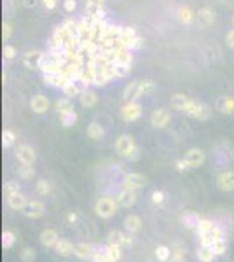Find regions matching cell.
Listing matches in <instances>:
<instances>
[{
	"label": "cell",
	"mask_w": 234,
	"mask_h": 262,
	"mask_svg": "<svg viewBox=\"0 0 234 262\" xmlns=\"http://www.w3.org/2000/svg\"><path fill=\"white\" fill-rule=\"evenodd\" d=\"M115 150L121 157L128 161H137L140 157V147L137 145V142L131 135H121L115 140Z\"/></svg>",
	"instance_id": "1"
},
{
	"label": "cell",
	"mask_w": 234,
	"mask_h": 262,
	"mask_svg": "<svg viewBox=\"0 0 234 262\" xmlns=\"http://www.w3.org/2000/svg\"><path fill=\"white\" fill-rule=\"evenodd\" d=\"M184 114L196 121H208L211 117V109L203 102H197V100H189L187 105L184 109Z\"/></svg>",
	"instance_id": "2"
},
{
	"label": "cell",
	"mask_w": 234,
	"mask_h": 262,
	"mask_svg": "<svg viewBox=\"0 0 234 262\" xmlns=\"http://www.w3.org/2000/svg\"><path fill=\"white\" fill-rule=\"evenodd\" d=\"M117 199L112 196H101L98 198L96 205H94V212L100 219H112V217L117 213Z\"/></svg>",
	"instance_id": "3"
},
{
	"label": "cell",
	"mask_w": 234,
	"mask_h": 262,
	"mask_svg": "<svg viewBox=\"0 0 234 262\" xmlns=\"http://www.w3.org/2000/svg\"><path fill=\"white\" fill-rule=\"evenodd\" d=\"M142 112H144V107L135 100V102H124L119 114L124 123H135V121H138L142 117Z\"/></svg>",
	"instance_id": "4"
},
{
	"label": "cell",
	"mask_w": 234,
	"mask_h": 262,
	"mask_svg": "<svg viewBox=\"0 0 234 262\" xmlns=\"http://www.w3.org/2000/svg\"><path fill=\"white\" fill-rule=\"evenodd\" d=\"M119 40L123 42L124 47H128V49H131V51L138 49V47H142V44H144V39H142V37L130 27H123Z\"/></svg>",
	"instance_id": "5"
},
{
	"label": "cell",
	"mask_w": 234,
	"mask_h": 262,
	"mask_svg": "<svg viewBox=\"0 0 234 262\" xmlns=\"http://www.w3.org/2000/svg\"><path fill=\"white\" fill-rule=\"evenodd\" d=\"M70 37H74V33L68 30L67 27H65L63 23L58 25L56 28H54L53 35H51V47H56V49H65V44L68 42V39Z\"/></svg>",
	"instance_id": "6"
},
{
	"label": "cell",
	"mask_w": 234,
	"mask_h": 262,
	"mask_svg": "<svg viewBox=\"0 0 234 262\" xmlns=\"http://www.w3.org/2000/svg\"><path fill=\"white\" fill-rule=\"evenodd\" d=\"M147 184V177H144L142 173L137 171H130L123 177V187L130 191H138Z\"/></svg>",
	"instance_id": "7"
},
{
	"label": "cell",
	"mask_w": 234,
	"mask_h": 262,
	"mask_svg": "<svg viewBox=\"0 0 234 262\" xmlns=\"http://www.w3.org/2000/svg\"><path fill=\"white\" fill-rule=\"evenodd\" d=\"M170 121H171V114L168 109H156L151 114V124L156 130H164L170 124Z\"/></svg>",
	"instance_id": "8"
},
{
	"label": "cell",
	"mask_w": 234,
	"mask_h": 262,
	"mask_svg": "<svg viewBox=\"0 0 234 262\" xmlns=\"http://www.w3.org/2000/svg\"><path fill=\"white\" fill-rule=\"evenodd\" d=\"M184 157L189 161L192 169H194V168H199V166L204 164V161H206V152H204L203 149H199V147H191L189 150H185Z\"/></svg>",
	"instance_id": "9"
},
{
	"label": "cell",
	"mask_w": 234,
	"mask_h": 262,
	"mask_svg": "<svg viewBox=\"0 0 234 262\" xmlns=\"http://www.w3.org/2000/svg\"><path fill=\"white\" fill-rule=\"evenodd\" d=\"M16 157H18V161H20L21 164L34 166L35 159H37V154H35L34 147H30V145H27V143H23V145H20L16 149Z\"/></svg>",
	"instance_id": "10"
},
{
	"label": "cell",
	"mask_w": 234,
	"mask_h": 262,
	"mask_svg": "<svg viewBox=\"0 0 234 262\" xmlns=\"http://www.w3.org/2000/svg\"><path fill=\"white\" fill-rule=\"evenodd\" d=\"M42 58L44 53L39 49H32L27 51L23 56V65L27 66L28 70H40V65H42Z\"/></svg>",
	"instance_id": "11"
},
{
	"label": "cell",
	"mask_w": 234,
	"mask_h": 262,
	"mask_svg": "<svg viewBox=\"0 0 234 262\" xmlns=\"http://www.w3.org/2000/svg\"><path fill=\"white\" fill-rule=\"evenodd\" d=\"M215 18H217L215 16V11L208 6H204V7H201L199 11H196V21H197V25L203 28L211 27V25L215 23Z\"/></svg>",
	"instance_id": "12"
},
{
	"label": "cell",
	"mask_w": 234,
	"mask_h": 262,
	"mask_svg": "<svg viewBox=\"0 0 234 262\" xmlns=\"http://www.w3.org/2000/svg\"><path fill=\"white\" fill-rule=\"evenodd\" d=\"M217 187L222 193H231L234 191V169H225L217 177Z\"/></svg>",
	"instance_id": "13"
},
{
	"label": "cell",
	"mask_w": 234,
	"mask_h": 262,
	"mask_svg": "<svg viewBox=\"0 0 234 262\" xmlns=\"http://www.w3.org/2000/svg\"><path fill=\"white\" fill-rule=\"evenodd\" d=\"M115 199L121 208H131V206H135V203H137V191H130L123 187V189L117 193Z\"/></svg>",
	"instance_id": "14"
},
{
	"label": "cell",
	"mask_w": 234,
	"mask_h": 262,
	"mask_svg": "<svg viewBox=\"0 0 234 262\" xmlns=\"http://www.w3.org/2000/svg\"><path fill=\"white\" fill-rule=\"evenodd\" d=\"M51 107V102L47 97H44V95H35V97H32L30 100V109L34 114H37V116H42V114H46L47 110H49Z\"/></svg>",
	"instance_id": "15"
},
{
	"label": "cell",
	"mask_w": 234,
	"mask_h": 262,
	"mask_svg": "<svg viewBox=\"0 0 234 262\" xmlns=\"http://www.w3.org/2000/svg\"><path fill=\"white\" fill-rule=\"evenodd\" d=\"M23 213H25V217H28V219H40V217L46 213V206H44L42 201L34 199V201H28V205L25 206Z\"/></svg>",
	"instance_id": "16"
},
{
	"label": "cell",
	"mask_w": 234,
	"mask_h": 262,
	"mask_svg": "<svg viewBox=\"0 0 234 262\" xmlns=\"http://www.w3.org/2000/svg\"><path fill=\"white\" fill-rule=\"evenodd\" d=\"M108 56L112 58L114 63H119V65H131V61H133L131 49H128V47H121V49L112 51V53H108Z\"/></svg>",
	"instance_id": "17"
},
{
	"label": "cell",
	"mask_w": 234,
	"mask_h": 262,
	"mask_svg": "<svg viewBox=\"0 0 234 262\" xmlns=\"http://www.w3.org/2000/svg\"><path fill=\"white\" fill-rule=\"evenodd\" d=\"M60 239H61L60 234H58L54 229H51V227H47V229H44L40 232V243H42L46 248H54Z\"/></svg>",
	"instance_id": "18"
},
{
	"label": "cell",
	"mask_w": 234,
	"mask_h": 262,
	"mask_svg": "<svg viewBox=\"0 0 234 262\" xmlns=\"http://www.w3.org/2000/svg\"><path fill=\"white\" fill-rule=\"evenodd\" d=\"M77 98H79V103L82 109H93V107L98 103V95L94 93V91L87 90V88H84V90L80 91V95Z\"/></svg>",
	"instance_id": "19"
},
{
	"label": "cell",
	"mask_w": 234,
	"mask_h": 262,
	"mask_svg": "<svg viewBox=\"0 0 234 262\" xmlns=\"http://www.w3.org/2000/svg\"><path fill=\"white\" fill-rule=\"evenodd\" d=\"M138 98H140V80H131L123 90V100L124 102H135Z\"/></svg>",
	"instance_id": "20"
},
{
	"label": "cell",
	"mask_w": 234,
	"mask_h": 262,
	"mask_svg": "<svg viewBox=\"0 0 234 262\" xmlns=\"http://www.w3.org/2000/svg\"><path fill=\"white\" fill-rule=\"evenodd\" d=\"M44 82L51 88H60V90H63V88L70 82V79H67L61 72L60 73H47V75H44Z\"/></svg>",
	"instance_id": "21"
},
{
	"label": "cell",
	"mask_w": 234,
	"mask_h": 262,
	"mask_svg": "<svg viewBox=\"0 0 234 262\" xmlns=\"http://www.w3.org/2000/svg\"><path fill=\"white\" fill-rule=\"evenodd\" d=\"M105 0H84V7H86V14H93V16H105L103 11Z\"/></svg>",
	"instance_id": "22"
},
{
	"label": "cell",
	"mask_w": 234,
	"mask_h": 262,
	"mask_svg": "<svg viewBox=\"0 0 234 262\" xmlns=\"http://www.w3.org/2000/svg\"><path fill=\"white\" fill-rule=\"evenodd\" d=\"M199 220H201V217L197 215L196 212H192V210H185V212L182 213V217H180L182 226L187 227V229H194V231H196L197 224H199Z\"/></svg>",
	"instance_id": "23"
},
{
	"label": "cell",
	"mask_w": 234,
	"mask_h": 262,
	"mask_svg": "<svg viewBox=\"0 0 234 262\" xmlns=\"http://www.w3.org/2000/svg\"><path fill=\"white\" fill-rule=\"evenodd\" d=\"M94 77H96V72L93 70V66L87 63L82 70H80V73L77 77V82L84 84L86 88L87 86H94Z\"/></svg>",
	"instance_id": "24"
},
{
	"label": "cell",
	"mask_w": 234,
	"mask_h": 262,
	"mask_svg": "<svg viewBox=\"0 0 234 262\" xmlns=\"http://www.w3.org/2000/svg\"><path fill=\"white\" fill-rule=\"evenodd\" d=\"M54 252H56L60 257H70V255H74V252H75V245L72 241H68V239L61 238L60 241H58V245L54 246Z\"/></svg>",
	"instance_id": "25"
},
{
	"label": "cell",
	"mask_w": 234,
	"mask_h": 262,
	"mask_svg": "<svg viewBox=\"0 0 234 262\" xmlns=\"http://www.w3.org/2000/svg\"><path fill=\"white\" fill-rule=\"evenodd\" d=\"M177 18L182 25H192L196 21V11H192L189 6H182L177 13Z\"/></svg>",
	"instance_id": "26"
},
{
	"label": "cell",
	"mask_w": 234,
	"mask_h": 262,
	"mask_svg": "<svg viewBox=\"0 0 234 262\" xmlns=\"http://www.w3.org/2000/svg\"><path fill=\"white\" fill-rule=\"evenodd\" d=\"M124 229L130 234H138L142 231V219L138 215H128L124 219Z\"/></svg>",
	"instance_id": "27"
},
{
	"label": "cell",
	"mask_w": 234,
	"mask_h": 262,
	"mask_svg": "<svg viewBox=\"0 0 234 262\" xmlns=\"http://www.w3.org/2000/svg\"><path fill=\"white\" fill-rule=\"evenodd\" d=\"M27 205H28V199L23 193H18L14 194V196L7 198V206H9L11 210H21V212H23Z\"/></svg>",
	"instance_id": "28"
},
{
	"label": "cell",
	"mask_w": 234,
	"mask_h": 262,
	"mask_svg": "<svg viewBox=\"0 0 234 262\" xmlns=\"http://www.w3.org/2000/svg\"><path fill=\"white\" fill-rule=\"evenodd\" d=\"M93 252H94V245H91V243H77L74 255L79 257V259H91Z\"/></svg>",
	"instance_id": "29"
},
{
	"label": "cell",
	"mask_w": 234,
	"mask_h": 262,
	"mask_svg": "<svg viewBox=\"0 0 234 262\" xmlns=\"http://www.w3.org/2000/svg\"><path fill=\"white\" fill-rule=\"evenodd\" d=\"M86 133H87V136H89L91 140H94V142H100V140L105 136L103 126H101V124H98V123H94V121H93V123L87 124Z\"/></svg>",
	"instance_id": "30"
},
{
	"label": "cell",
	"mask_w": 234,
	"mask_h": 262,
	"mask_svg": "<svg viewBox=\"0 0 234 262\" xmlns=\"http://www.w3.org/2000/svg\"><path fill=\"white\" fill-rule=\"evenodd\" d=\"M217 109L220 110L222 114L232 116L234 114V98L232 97H220L217 100Z\"/></svg>",
	"instance_id": "31"
},
{
	"label": "cell",
	"mask_w": 234,
	"mask_h": 262,
	"mask_svg": "<svg viewBox=\"0 0 234 262\" xmlns=\"http://www.w3.org/2000/svg\"><path fill=\"white\" fill-rule=\"evenodd\" d=\"M168 262H187L185 260V248L180 241H175L171 245V257Z\"/></svg>",
	"instance_id": "32"
},
{
	"label": "cell",
	"mask_w": 234,
	"mask_h": 262,
	"mask_svg": "<svg viewBox=\"0 0 234 262\" xmlns=\"http://www.w3.org/2000/svg\"><path fill=\"white\" fill-rule=\"evenodd\" d=\"M54 110L58 112V116L60 114H65V112H70V110H75L74 109V102H72V98H58L56 102H54Z\"/></svg>",
	"instance_id": "33"
},
{
	"label": "cell",
	"mask_w": 234,
	"mask_h": 262,
	"mask_svg": "<svg viewBox=\"0 0 234 262\" xmlns=\"http://www.w3.org/2000/svg\"><path fill=\"white\" fill-rule=\"evenodd\" d=\"M215 252L211 250V246H206V245H199V248H197V259L199 262H213L215 259Z\"/></svg>",
	"instance_id": "34"
},
{
	"label": "cell",
	"mask_w": 234,
	"mask_h": 262,
	"mask_svg": "<svg viewBox=\"0 0 234 262\" xmlns=\"http://www.w3.org/2000/svg\"><path fill=\"white\" fill-rule=\"evenodd\" d=\"M189 100H191V98L185 97V95L175 93L173 97H171V109L178 110V112H184V109H185V105H187Z\"/></svg>",
	"instance_id": "35"
},
{
	"label": "cell",
	"mask_w": 234,
	"mask_h": 262,
	"mask_svg": "<svg viewBox=\"0 0 234 262\" xmlns=\"http://www.w3.org/2000/svg\"><path fill=\"white\" fill-rule=\"evenodd\" d=\"M91 262H114L107 253V245L105 246H94V252H93V257H91Z\"/></svg>",
	"instance_id": "36"
},
{
	"label": "cell",
	"mask_w": 234,
	"mask_h": 262,
	"mask_svg": "<svg viewBox=\"0 0 234 262\" xmlns=\"http://www.w3.org/2000/svg\"><path fill=\"white\" fill-rule=\"evenodd\" d=\"M79 121V116L75 110H70V112H65V114H60V123L63 124L65 128H72L75 126V123Z\"/></svg>",
	"instance_id": "37"
},
{
	"label": "cell",
	"mask_w": 234,
	"mask_h": 262,
	"mask_svg": "<svg viewBox=\"0 0 234 262\" xmlns=\"http://www.w3.org/2000/svg\"><path fill=\"white\" fill-rule=\"evenodd\" d=\"M61 91H63V95H65L67 98H75V97H79L80 91H82V90L79 88L77 80H70V82H68L67 86H65Z\"/></svg>",
	"instance_id": "38"
},
{
	"label": "cell",
	"mask_w": 234,
	"mask_h": 262,
	"mask_svg": "<svg viewBox=\"0 0 234 262\" xmlns=\"http://www.w3.org/2000/svg\"><path fill=\"white\" fill-rule=\"evenodd\" d=\"M107 253L114 262H119L123 257V246L115 245V243H107Z\"/></svg>",
	"instance_id": "39"
},
{
	"label": "cell",
	"mask_w": 234,
	"mask_h": 262,
	"mask_svg": "<svg viewBox=\"0 0 234 262\" xmlns=\"http://www.w3.org/2000/svg\"><path fill=\"white\" fill-rule=\"evenodd\" d=\"M16 143V133L13 130H4L2 131V147L4 149H11Z\"/></svg>",
	"instance_id": "40"
},
{
	"label": "cell",
	"mask_w": 234,
	"mask_h": 262,
	"mask_svg": "<svg viewBox=\"0 0 234 262\" xmlns=\"http://www.w3.org/2000/svg\"><path fill=\"white\" fill-rule=\"evenodd\" d=\"M156 91V84L154 80L151 79H144L140 80V97H149Z\"/></svg>",
	"instance_id": "41"
},
{
	"label": "cell",
	"mask_w": 234,
	"mask_h": 262,
	"mask_svg": "<svg viewBox=\"0 0 234 262\" xmlns=\"http://www.w3.org/2000/svg\"><path fill=\"white\" fill-rule=\"evenodd\" d=\"M18 193H21V189H20V184H18L16 180H9V182L4 184V196L6 198H11Z\"/></svg>",
	"instance_id": "42"
},
{
	"label": "cell",
	"mask_w": 234,
	"mask_h": 262,
	"mask_svg": "<svg viewBox=\"0 0 234 262\" xmlns=\"http://www.w3.org/2000/svg\"><path fill=\"white\" fill-rule=\"evenodd\" d=\"M16 243V234L13 231H4L2 232V246L4 250H11Z\"/></svg>",
	"instance_id": "43"
},
{
	"label": "cell",
	"mask_w": 234,
	"mask_h": 262,
	"mask_svg": "<svg viewBox=\"0 0 234 262\" xmlns=\"http://www.w3.org/2000/svg\"><path fill=\"white\" fill-rule=\"evenodd\" d=\"M171 257V248L166 245H159L156 248V259L159 262H168Z\"/></svg>",
	"instance_id": "44"
},
{
	"label": "cell",
	"mask_w": 234,
	"mask_h": 262,
	"mask_svg": "<svg viewBox=\"0 0 234 262\" xmlns=\"http://www.w3.org/2000/svg\"><path fill=\"white\" fill-rule=\"evenodd\" d=\"M20 259L23 262H34L37 259V252H35V248H32V246H25V248L20 250Z\"/></svg>",
	"instance_id": "45"
},
{
	"label": "cell",
	"mask_w": 234,
	"mask_h": 262,
	"mask_svg": "<svg viewBox=\"0 0 234 262\" xmlns=\"http://www.w3.org/2000/svg\"><path fill=\"white\" fill-rule=\"evenodd\" d=\"M18 175L23 180H32L35 177V169L32 168L30 164H21L20 168H18Z\"/></svg>",
	"instance_id": "46"
},
{
	"label": "cell",
	"mask_w": 234,
	"mask_h": 262,
	"mask_svg": "<svg viewBox=\"0 0 234 262\" xmlns=\"http://www.w3.org/2000/svg\"><path fill=\"white\" fill-rule=\"evenodd\" d=\"M211 229H213V222L208 220V219H201L199 224H197V227H196V232H197V236H201V234L210 232Z\"/></svg>",
	"instance_id": "47"
},
{
	"label": "cell",
	"mask_w": 234,
	"mask_h": 262,
	"mask_svg": "<svg viewBox=\"0 0 234 262\" xmlns=\"http://www.w3.org/2000/svg\"><path fill=\"white\" fill-rule=\"evenodd\" d=\"M210 246H211V250H213L217 257L224 255V253L227 252V243H225V239H218V241H213Z\"/></svg>",
	"instance_id": "48"
},
{
	"label": "cell",
	"mask_w": 234,
	"mask_h": 262,
	"mask_svg": "<svg viewBox=\"0 0 234 262\" xmlns=\"http://www.w3.org/2000/svg\"><path fill=\"white\" fill-rule=\"evenodd\" d=\"M164 201H166V194H164V191H152L151 193V203L154 206H163Z\"/></svg>",
	"instance_id": "49"
},
{
	"label": "cell",
	"mask_w": 234,
	"mask_h": 262,
	"mask_svg": "<svg viewBox=\"0 0 234 262\" xmlns=\"http://www.w3.org/2000/svg\"><path fill=\"white\" fill-rule=\"evenodd\" d=\"M35 191H37V194L40 196H47V194L51 193V184L47 182V180L40 179L37 184H35Z\"/></svg>",
	"instance_id": "50"
},
{
	"label": "cell",
	"mask_w": 234,
	"mask_h": 262,
	"mask_svg": "<svg viewBox=\"0 0 234 262\" xmlns=\"http://www.w3.org/2000/svg\"><path fill=\"white\" fill-rule=\"evenodd\" d=\"M130 72H131V65H119V63L114 65V77L115 79H123V77H126Z\"/></svg>",
	"instance_id": "51"
},
{
	"label": "cell",
	"mask_w": 234,
	"mask_h": 262,
	"mask_svg": "<svg viewBox=\"0 0 234 262\" xmlns=\"http://www.w3.org/2000/svg\"><path fill=\"white\" fill-rule=\"evenodd\" d=\"M175 169L180 173L184 171H189V169H192V166L189 164V161L185 159V157H178V159H175Z\"/></svg>",
	"instance_id": "52"
},
{
	"label": "cell",
	"mask_w": 234,
	"mask_h": 262,
	"mask_svg": "<svg viewBox=\"0 0 234 262\" xmlns=\"http://www.w3.org/2000/svg\"><path fill=\"white\" fill-rule=\"evenodd\" d=\"M119 245L123 246V248H130L131 245H133V238H131L130 232H123L121 231V236H119Z\"/></svg>",
	"instance_id": "53"
},
{
	"label": "cell",
	"mask_w": 234,
	"mask_h": 262,
	"mask_svg": "<svg viewBox=\"0 0 234 262\" xmlns=\"http://www.w3.org/2000/svg\"><path fill=\"white\" fill-rule=\"evenodd\" d=\"M18 56V51L14 46H11V44H7V46H4V60L11 61L14 60V58Z\"/></svg>",
	"instance_id": "54"
},
{
	"label": "cell",
	"mask_w": 234,
	"mask_h": 262,
	"mask_svg": "<svg viewBox=\"0 0 234 262\" xmlns=\"http://www.w3.org/2000/svg\"><path fill=\"white\" fill-rule=\"evenodd\" d=\"M11 35H13V27H11L9 21H4L2 23V39L7 42V40L11 39Z\"/></svg>",
	"instance_id": "55"
},
{
	"label": "cell",
	"mask_w": 234,
	"mask_h": 262,
	"mask_svg": "<svg viewBox=\"0 0 234 262\" xmlns=\"http://www.w3.org/2000/svg\"><path fill=\"white\" fill-rule=\"evenodd\" d=\"M40 4L46 11H54L58 7V0H40Z\"/></svg>",
	"instance_id": "56"
},
{
	"label": "cell",
	"mask_w": 234,
	"mask_h": 262,
	"mask_svg": "<svg viewBox=\"0 0 234 262\" xmlns=\"http://www.w3.org/2000/svg\"><path fill=\"white\" fill-rule=\"evenodd\" d=\"M63 9L67 11V13H74V11L77 9V2H75V0H63Z\"/></svg>",
	"instance_id": "57"
},
{
	"label": "cell",
	"mask_w": 234,
	"mask_h": 262,
	"mask_svg": "<svg viewBox=\"0 0 234 262\" xmlns=\"http://www.w3.org/2000/svg\"><path fill=\"white\" fill-rule=\"evenodd\" d=\"M225 44H227V47L234 49V28H231V30L225 33Z\"/></svg>",
	"instance_id": "58"
},
{
	"label": "cell",
	"mask_w": 234,
	"mask_h": 262,
	"mask_svg": "<svg viewBox=\"0 0 234 262\" xmlns=\"http://www.w3.org/2000/svg\"><path fill=\"white\" fill-rule=\"evenodd\" d=\"M40 2V0H23V6L27 7V9H34L35 6Z\"/></svg>",
	"instance_id": "59"
},
{
	"label": "cell",
	"mask_w": 234,
	"mask_h": 262,
	"mask_svg": "<svg viewBox=\"0 0 234 262\" xmlns=\"http://www.w3.org/2000/svg\"><path fill=\"white\" fill-rule=\"evenodd\" d=\"M67 220L70 224H75V222H77V213H75V212H68L67 213Z\"/></svg>",
	"instance_id": "60"
},
{
	"label": "cell",
	"mask_w": 234,
	"mask_h": 262,
	"mask_svg": "<svg viewBox=\"0 0 234 262\" xmlns=\"http://www.w3.org/2000/svg\"><path fill=\"white\" fill-rule=\"evenodd\" d=\"M232 28H234V16H232Z\"/></svg>",
	"instance_id": "61"
}]
</instances>
